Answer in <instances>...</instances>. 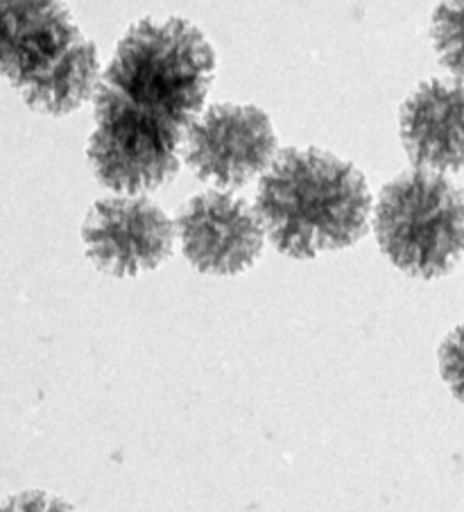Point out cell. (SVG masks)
I'll use <instances>...</instances> for the list:
<instances>
[{
  "instance_id": "1",
  "label": "cell",
  "mask_w": 464,
  "mask_h": 512,
  "mask_svg": "<svg viewBox=\"0 0 464 512\" xmlns=\"http://www.w3.org/2000/svg\"><path fill=\"white\" fill-rule=\"evenodd\" d=\"M363 170L320 148H286L261 177L254 216L292 259H315L363 241L372 216Z\"/></svg>"
},
{
  "instance_id": "2",
  "label": "cell",
  "mask_w": 464,
  "mask_h": 512,
  "mask_svg": "<svg viewBox=\"0 0 464 512\" xmlns=\"http://www.w3.org/2000/svg\"><path fill=\"white\" fill-rule=\"evenodd\" d=\"M216 78V50L186 19H143L116 48L98 82L118 105L145 121L186 132L202 114Z\"/></svg>"
},
{
  "instance_id": "3",
  "label": "cell",
  "mask_w": 464,
  "mask_h": 512,
  "mask_svg": "<svg viewBox=\"0 0 464 512\" xmlns=\"http://www.w3.org/2000/svg\"><path fill=\"white\" fill-rule=\"evenodd\" d=\"M0 75L25 105L66 116L98 89V48L62 3H0Z\"/></svg>"
},
{
  "instance_id": "4",
  "label": "cell",
  "mask_w": 464,
  "mask_h": 512,
  "mask_svg": "<svg viewBox=\"0 0 464 512\" xmlns=\"http://www.w3.org/2000/svg\"><path fill=\"white\" fill-rule=\"evenodd\" d=\"M374 232L381 252L406 275H449L464 247L462 191L442 173L408 170L381 189Z\"/></svg>"
},
{
  "instance_id": "5",
  "label": "cell",
  "mask_w": 464,
  "mask_h": 512,
  "mask_svg": "<svg viewBox=\"0 0 464 512\" xmlns=\"http://www.w3.org/2000/svg\"><path fill=\"white\" fill-rule=\"evenodd\" d=\"M96 132L89 139V161L111 191L139 195L154 191L179 173L182 130L145 121L96 91Z\"/></svg>"
},
{
  "instance_id": "6",
  "label": "cell",
  "mask_w": 464,
  "mask_h": 512,
  "mask_svg": "<svg viewBox=\"0 0 464 512\" xmlns=\"http://www.w3.org/2000/svg\"><path fill=\"white\" fill-rule=\"evenodd\" d=\"M182 155L204 182L240 189L277 157V134L256 105L220 102L188 125Z\"/></svg>"
},
{
  "instance_id": "7",
  "label": "cell",
  "mask_w": 464,
  "mask_h": 512,
  "mask_svg": "<svg viewBox=\"0 0 464 512\" xmlns=\"http://www.w3.org/2000/svg\"><path fill=\"white\" fill-rule=\"evenodd\" d=\"M175 223L148 198H105L89 209L82 241L93 266L111 277L159 268L175 247Z\"/></svg>"
},
{
  "instance_id": "8",
  "label": "cell",
  "mask_w": 464,
  "mask_h": 512,
  "mask_svg": "<svg viewBox=\"0 0 464 512\" xmlns=\"http://www.w3.org/2000/svg\"><path fill=\"white\" fill-rule=\"evenodd\" d=\"M175 234L186 261L202 275H240L252 268L265 245L263 229L243 198L206 191L177 213Z\"/></svg>"
},
{
  "instance_id": "9",
  "label": "cell",
  "mask_w": 464,
  "mask_h": 512,
  "mask_svg": "<svg viewBox=\"0 0 464 512\" xmlns=\"http://www.w3.org/2000/svg\"><path fill=\"white\" fill-rule=\"evenodd\" d=\"M462 82L428 80L403 102L401 139L421 170H462Z\"/></svg>"
},
{
  "instance_id": "10",
  "label": "cell",
  "mask_w": 464,
  "mask_h": 512,
  "mask_svg": "<svg viewBox=\"0 0 464 512\" xmlns=\"http://www.w3.org/2000/svg\"><path fill=\"white\" fill-rule=\"evenodd\" d=\"M0 512H77V510L73 508V503L57 497V494L28 490L7 499L3 506H0Z\"/></svg>"
}]
</instances>
